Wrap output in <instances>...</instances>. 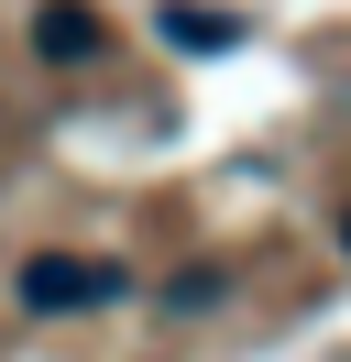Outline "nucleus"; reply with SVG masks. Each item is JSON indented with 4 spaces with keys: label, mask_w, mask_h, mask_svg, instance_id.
I'll use <instances>...</instances> for the list:
<instances>
[{
    "label": "nucleus",
    "mask_w": 351,
    "mask_h": 362,
    "mask_svg": "<svg viewBox=\"0 0 351 362\" xmlns=\"http://www.w3.org/2000/svg\"><path fill=\"white\" fill-rule=\"evenodd\" d=\"M11 296H22L33 318H77V308L132 296V264H110V252H33V264L11 274Z\"/></svg>",
    "instance_id": "1"
},
{
    "label": "nucleus",
    "mask_w": 351,
    "mask_h": 362,
    "mask_svg": "<svg viewBox=\"0 0 351 362\" xmlns=\"http://www.w3.org/2000/svg\"><path fill=\"white\" fill-rule=\"evenodd\" d=\"M99 45H110V23L88 11V0H44V11H33V55H44V66H88Z\"/></svg>",
    "instance_id": "3"
},
{
    "label": "nucleus",
    "mask_w": 351,
    "mask_h": 362,
    "mask_svg": "<svg viewBox=\"0 0 351 362\" xmlns=\"http://www.w3.org/2000/svg\"><path fill=\"white\" fill-rule=\"evenodd\" d=\"M154 33H165L176 55H231V45H253V11H209V0H154Z\"/></svg>",
    "instance_id": "2"
},
{
    "label": "nucleus",
    "mask_w": 351,
    "mask_h": 362,
    "mask_svg": "<svg viewBox=\"0 0 351 362\" xmlns=\"http://www.w3.org/2000/svg\"><path fill=\"white\" fill-rule=\"evenodd\" d=\"M219 296H231V264H187V274L165 286V308L187 318V308H219Z\"/></svg>",
    "instance_id": "4"
},
{
    "label": "nucleus",
    "mask_w": 351,
    "mask_h": 362,
    "mask_svg": "<svg viewBox=\"0 0 351 362\" xmlns=\"http://www.w3.org/2000/svg\"><path fill=\"white\" fill-rule=\"evenodd\" d=\"M340 264H351V198H340Z\"/></svg>",
    "instance_id": "5"
}]
</instances>
